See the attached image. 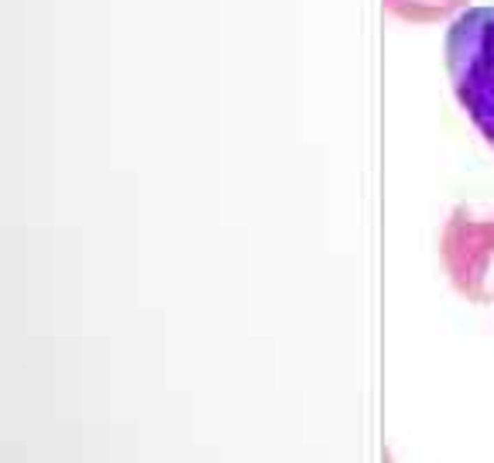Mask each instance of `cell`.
I'll return each mask as SVG.
<instances>
[{"label":"cell","instance_id":"1","mask_svg":"<svg viewBox=\"0 0 494 463\" xmlns=\"http://www.w3.org/2000/svg\"><path fill=\"white\" fill-rule=\"evenodd\" d=\"M447 73L456 103L494 148V7H467L450 21Z\"/></svg>","mask_w":494,"mask_h":463}]
</instances>
